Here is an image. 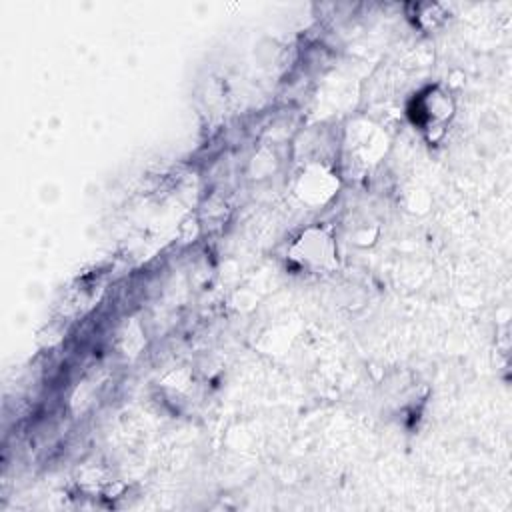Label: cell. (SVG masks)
<instances>
[{
    "instance_id": "1",
    "label": "cell",
    "mask_w": 512,
    "mask_h": 512,
    "mask_svg": "<svg viewBox=\"0 0 512 512\" xmlns=\"http://www.w3.org/2000/svg\"><path fill=\"white\" fill-rule=\"evenodd\" d=\"M292 258L308 270H330L336 266L334 240L324 228H308L294 242Z\"/></svg>"
},
{
    "instance_id": "2",
    "label": "cell",
    "mask_w": 512,
    "mask_h": 512,
    "mask_svg": "<svg viewBox=\"0 0 512 512\" xmlns=\"http://www.w3.org/2000/svg\"><path fill=\"white\" fill-rule=\"evenodd\" d=\"M452 110L454 106L446 92H440V88H428L426 94L416 98L410 114L414 116L416 124H420L426 130H432L440 128L452 116Z\"/></svg>"
}]
</instances>
